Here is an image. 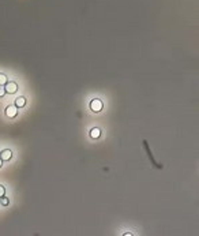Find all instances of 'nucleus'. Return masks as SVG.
Here are the masks:
<instances>
[{
    "label": "nucleus",
    "instance_id": "obj_1",
    "mask_svg": "<svg viewBox=\"0 0 199 236\" xmlns=\"http://www.w3.org/2000/svg\"><path fill=\"white\" fill-rule=\"evenodd\" d=\"M102 106H104V104H102V101L98 100V98H94V100H91V102H90V109L93 111V112H95V113L101 112V111H102Z\"/></svg>",
    "mask_w": 199,
    "mask_h": 236
},
{
    "label": "nucleus",
    "instance_id": "obj_2",
    "mask_svg": "<svg viewBox=\"0 0 199 236\" xmlns=\"http://www.w3.org/2000/svg\"><path fill=\"white\" fill-rule=\"evenodd\" d=\"M4 89H5V93H8V94H15L16 92H18V85L15 82H7L4 85Z\"/></svg>",
    "mask_w": 199,
    "mask_h": 236
},
{
    "label": "nucleus",
    "instance_id": "obj_3",
    "mask_svg": "<svg viewBox=\"0 0 199 236\" xmlns=\"http://www.w3.org/2000/svg\"><path fill=\"white\" fill-rule=\"evenodd\" d=\"M18 115V106L15 104L12 105H8L7 108H5V116L7 117H15Z\"/></svg>",
    "mask_w": 199,
    "mask_h": 236
},
{
    "label": "nucleus",
    "instance_id": "obj_4",
    "mask_svg": "<svg viewBox=\"0 0 199 236\" xmlns=\"http://www.w3.org/2000/svg\"><path fill=\"white\" fill-rule=\"evenodd\" d=\"M0 158H1L3 161H10L11 158H12V152H11L10 149L1 150V152H0Z\"/></svg>",
    "mask_w": 199,
    "mask_h": 236
},
{
    "label": "nucleus",
    "instance_id": "obj_5",
    "mask_svg": "<svg viewBox=\"0 0 199 236\" xmlns=\"http://www.w3.org/2000/svg\"><path fill=\"white\" fill-rule=\"evenodd\" d=\"M100 135H101V130H100L98 127H95V128H91V131H90V136H91L93 139H98Z\"/></svg>",
    "mask_w": 199,
    "mask_h": 236
},
{
    "label": "nucleus",
    "instance_id": "obj_6",
    "mask_svg": "<svg viewBox=\"0 0 199 236\" xmlns=\"http://www.w3.org/2000/svg\"><path fill=\"white\" fill-rule=\"evenodd\" d=\"M15 105L18 106V108H23V106L26 105V98H25V97H22V96H21V97H18V98L15 100Z\"/></svg>",
    "mask_w": 199,
    "mask_h": 236
},
{
    "label": "nucleus",
    "instance_id": "obj_7",
    "mask_svg": "<svg viewBox=\"0 0 199 236\" xmlns=\"http://www.w3.org/2000/svg\"><path fill=\"white\" fill-rule=\"evenodd\" d=\"M7 82H8V78L5 77L4 74H0V86H4Z\"/></svg>",
    "mask_w": 199,
    "mask_h": 236
},
{
    "label": "nucleus",
    "instance_id": "obj_8",
    "mask_svg": "<svg viewBox=\"0 0 199 236\" xmlns=\"http://www.w3.org/2000/svg\"><path fill=\"white\" fill-rule=\"evenodd\" d=\"M0 202H1V205H3V206H7V205L10 203V199H8V198H5V197H1Z\"/></svg>",
    "mask_w": 199,
    "mask_h": 236
},
{
    "label": "nucleus",
    "instance_id": "obj_9",
    "mask_svg": "<svg viewBox=\"0 0 199 236\" xmlns=\"http://www.w3.org/2000/svg\"><path fill=\"white\" fill-rule=\"evenodd\" d=\"M4 194H5V189L1 186V184H0V198H1V197H4Z\"/></svg>",
    "mask_w": 199,
    "mask_h": 236
},
{
    "label": "nucleus",
    "instance_id": "obj_10",
    "mask_svg": "<svg viewBox=\"0 0 199 236\" xmlns=\"http://www.w3.org/2000/svg\"><path fill=\"white\" fill-rule=\"evenodd\" d=\"M5 94H7V93H5V89H4V87H1V86H0V97H4Z\"/></svg>",
    "mask_w": 199,
    "mask_h": 236
},
{
    "label": "nucleus",
    "instance_id": "obj_11",
    "mask_svg": "<svg viewBox=\"0 0 199 236\" xmlns=\"http://www.w3.org/2000/svg\"><path fill=\"white\" fill-rule=\"evenodd\" d=\"M1 165H3V160L0 158V168H1Z\"/></svg>",
    "mask_w": 199,
    "mask_h": 236
}]
</instances>
